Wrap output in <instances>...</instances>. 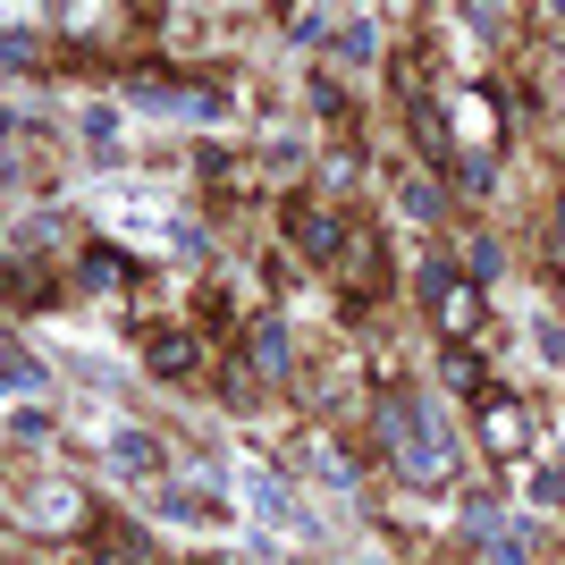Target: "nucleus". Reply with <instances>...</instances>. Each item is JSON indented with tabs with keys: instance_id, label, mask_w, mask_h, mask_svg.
<instances>
[{
	"instance_id": "f8f14e48",
	"label": "nucleus",
	"mask_w": 565,
	"mask_h": 565,
	"mask_svg": "<svg viewBox=\"0 0 565 565\" xmlns=\"http://www.w3.org/2000/svg\"><path fill=\"white\" fill-rule=\"evenodd\" d=\"M85 143H102V152L118 143V110H110V102H94V110H85Z\"/></svg>"
},
{
	"instance_id": "7ed1b4c3",
	"label": "nucleus",
	"mask_w": 565,
	"mask_h": 565,
	"mask_svg": "<svg viewBox=\"0 0 565 565\" xmlns=\"http://www.w3.org/2000/svg\"><path fill=\"white\" fill-rule=\"evenodd\" d=\"M76 507H85V498H76L68 481H43V490L25 498V523H34V532H68V523H76Z\"/></svg>"
},
{
	"instance_id": "9d476101",
	"label": "nucleus",
	"mask_w": 565,
	"mask_h": 565,
	"mask_svg": "<svg viewBox=\"0 0 565 565\" xmlns=\"http://www.w3.org/2000/svg\"><path fill=\"white\" fill-rule=\"evenodd\" d=\"M338 236H347V228H338L330 212H312V220H305V254H312V262H330V254H338Z\"/></svg>"
},
{
	"instance_id": "dca6fc26",
	"label": "nucleus",
	"mask_w": 565,
	"mask_h": 565,
	"mask_svg": "<svg viewBox=\"0 0 565 565\" xmlns=\"http://www.w3.org/2000/svg\"><path fill=\"white\" fill-rule=\"evenodd\" d=\"M548 254H557V262H565V212H557V228H548Z\"/></svg>"
},
{
	"instance_id": "4468645a",
	"label": "nucleus",
	"mask_w": 565,
	"mask_h": 565,
	"mask_svg": "<svg viewBox=\"0 0 565 565\" xmlns=\"http://www.w3.org/2000/svg\"><path fill=\"white\" fill-rule=\"evenodd\" d=\"M287 25H296V43H321V34H330V9H296Z\"/></svg>"
},
{
	"instance_id": "2eb2a0df",
	"label": "nucleus",
	"mask_w": 565,
	"mask_h": 565,
	"mask_svg": "<svg viewBox=\"0 0 565 565\" xmlns=\"http://www.w3.org/2000/svg\"><path fill=\"white\" fill-rule=\"evenodd\" d=\"M490 565H532V548H523L515 532H498V541H490Z\"/></svg>"
},
{
	"instance_id": "f03ea898",
	"label": "nucleus",
	"mask_w": 565,
	"mask_h": 565,
	"mask_svg": "<svg viewBox=\"0 0 565 565\" xmlns=\"http://www.w3.org/2000/svg\"><path fill=\"white\" fill-rule=\"evenodd\" d=\"M143 363H152L161 380H194V363H203V338H194V330H161Z\"/></svg>"
},
{
	"instance_id": "39448f33",
	"label": "nucleus",
	"mask_w": 565,
	"mask_h": 565,
	"mask_svg": "<svg viewBox=\"0 0 565 565\" xmlns=\"http://www.w3.org/2000/svg\"><path fill=\"white\" fill-rule=\"evenodd\" d=\"M481 439H490L498 456H515V448H523V405L490 397V405H481Z\"/></svg>"
},
{
	"instance_id": "6e6552de",
	"label": "nucleus",
	"mask_w": 565,
	"mask_h": 565,
	"mask_svg": "<svg viewBox=\"0 0 565 565\" xmlns=\"http://www.w3.org/2000/svg\"><path fill=\"white\" fill-rule=\"evenodd\" d=\"M338 51H347L354 68H372V60H380V18H347V25H338Z\"/></svg>"
},
{
	"instance_id": "9b49d317",
	"label": "nucleus",
	"mask_w": 565,
	"mask_h": 565,
	"mask_svg": "<svg viewBox=\"0 0 565 565\" xmlns=\"http://www.w3.org/2000/svg\"><path fill=\"white\" fill-rule=\"evenodd\" d=\"M405 220H439V186L430 178H405Z\"/></svg>"
},
{
	"instance_id": "ddd939ff",
	"label": "nucleus",
	"mask_w": 565,
	"mask_h": 565,
	"mask_svg": "<svg viewBox=\"0 0 565 565\" xmlns=\"http://www.w3.org/2000/svg\"><path fill=\"white\" fill-rule=\"evenodd\" d=\"M439 372H448V388H481V363H472V354H465V347H456V354H448V363H439Z\"/></svg>"
},
{
	"instance_id": "20e7f679",
	"label": "nucleus",
	"mask_w": 565,
	"mask_h": 565,
	"mask_svg": "<svg viewBox=\"0 0 565 565\" xmlns=\"http://www.w3.org/2000/svg\"><path fill=\"white\" fill-rule=\"evenodd\" d=\"M439 330H448L456 347H465V338L481 330V287H472V279H456L448 296H439Z\"/></svg>"
},
{
	"instance_id": "f257e3e1",
	"label": "nucleus",
	"mask_w": 565,
	"mask_h": 565,
	"mask_svg": "<svg viewBox=\"0 0 565 565\" xmlns=\"http://www.w3.org/2000/svg\"><path fill=\"white\" fill-rule=\"evenodd\" d=\"M169 456H161V439L152 430H110V472H136V481H152Z\"/></svg>"
},
{
	"instance_id": "0eeeda50",
	"label": "nucleus",
	"mask_w": 565,
	"mask_h": 565,
	"mask_svg": "<svg viewBox=\"0 0 565 565\" xmlns=\"http://www.w3.org/2000/svg\"><path fill=\"white\" fill-rule=\"evenodd\" d=\"M43 354H25L18 338H0V388H43Z\"/></svg>"
},
{
	"instance_id": "1a4fd4ad",
	"label": "nucleus",
	"mask_w": 565,
	"mask_h": 565,
	"mask_svg": "<svg viewBox=\"0 0 565 565\" xmlns=\"http://www.w3.org/2000/svg\"><path fill=\"white\" fill-rule=\"evenodd\" d=\"M254 363H262L270 380H287V330H279V321H262V338H254Z\"/></svg>"
},
{
	"instance_id": "423d86ee",
	"label": "nucleus",
	"mask_w": 565,
	"mask_h": 565,
	"mask_svg": "<svg viewBox=\"0 0 565 565\" xmlns=\"http://www.w3.org/2000/svg\"><path fill=\"white\" fill-rule=\"evenodd\" d=\"M161 515L169 523H228V507L212 490H161Z\"/></svg>"
}]
</instances>
